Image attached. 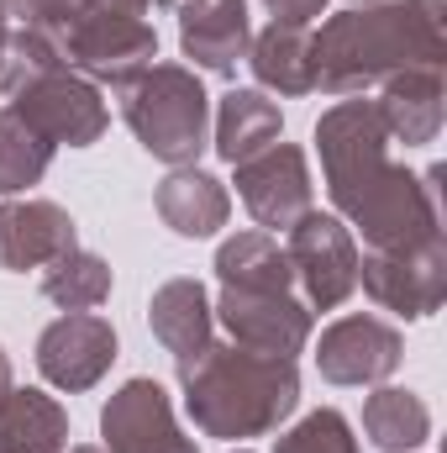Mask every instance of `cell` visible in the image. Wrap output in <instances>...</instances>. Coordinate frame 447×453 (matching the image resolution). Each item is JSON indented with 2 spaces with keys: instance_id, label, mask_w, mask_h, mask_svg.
Returning <instances> with one entry per match:
<instances>
[{
  "instance_id": "3957f363",
  "label": "cell",
  "mask_w": 447,
  "mask_h": 453,
  "mask_svg": "<svg viewBox=\"0 0 447 453\" xmlns=\"http://www.w3.org/2000/svg\"><path fill=\"white\" fill-rule=\"evenodd\" d=\"M179 385H185V411L195 433L222 438V443L279 433L300 406L295 358L253 353L237 342H211L206 358L179 374Z\"/></svg>"
},
{
  "instance_id": "9c48e42d",
  "label": "cell",
  "mask_w": 447,
  "mask_h": 453,
  "mask_svg": "<svg viewBox=\"0 0 447 453\" xmlns=\"http://www.w3.org/2000/svg\"><path fill=\"white\" fill-rule=\"evenodd\" d=\"M237 169V196L247 206V217L263 226V232H290L311 211V164L295 142H274L263 153H253L247 164H231Z\"/></svg>"
},
{
  "instance_id": "277c9868",
  "label": "cell",
  "mask_w": 447,
  "mask_h": 453,
  "mask_svg": "<svg viewBox=\"0 0 447 453\" xmlns=\"http://www.w3.org/2000/svg\"><path fill=\"white\" fill-rule=\"evenodd\" d=\"M121 116L148 158L190 169L211 148V96L185 64H153L121 90Z\"/></svg>"
},
{
  "instance_id": "d4e9b609",
  "label": "cell",
  "mask_w": 447,
  "mask_h": 453,
  "mask_svg": "<svg viewBox=\"0 0 447 453\" xmlns=\"http://www.w3.org/2000/svg\"><path fill=\"white\" fill-rule=\"evenodd\" d=\"M53 164V142L27 127L11 106H0V196H27L32 185H42Z\"/></svg>"
},
{
  "instance_id": "d6a6232c",
  "label": "cell",
  "mask_w": 447,
  "mask_h": 453,
  "mask_svg": "<svg viewBox=\"0 0 447 453\" xmlns=\"http://www.w3.org/2000/svg\"><path fill=\"white\" fill-rule=\"evenodd\" d=\"M69 453H101V449L95 443H80V449H69Z\"/></svg>"
},
{
  "instance_id": "4dcf8cb0",
  "label": "cell",
  "mask_w": 447,
  "mask_h": 453,
  "mask_svg": "<svg viewBox=\"0 0 447 453\" xmlns=\"http://www.w3.org/2000/svg\"><path fill=\"white\" fill-rule=\"evenodd\" d=\"M5 390H11V358H5V348H0V401H5Z\"/></svg>"
},
{
  "instance_id": "6da1fadb",
  "label": "cell",
  "mask_w": 447,
  "mask_h": 453,
  "mask_svg": "<svg viewBox=\"0 0 447 453\" xmlns=\"http://www.w3.org/2000/svg\"><path fill=\"white\" fill-rule=\"evenodd\" d=\"M390 148L395 142L374 101L347 96L316 121L327 196H332L337 217H347L363 232L368 253L421 248L443 237V169L411 174L405 164L390 158Z\"/></svg>"
},
{
  "instance_id": "8992f818",
  "label": "cell",
  "mask_w": 447,
  "mask_h": 453,
  "mask_svg": "<svg viewBox=\"0 0 447 453\" xmlns=\"http://www.w3.org/2000/svg\"><path fill=\"white\" fill-rule=\"evenodd\" d=\"M284 258H290L306 311H337L358 290V242L342 226V217L306 211L284 232Z\"/></svg>"
},
{
  "instance_id": "e575fe53",
  "label": "cell",
  "mask_w": 447,
  "mask_h": 453,
  "mask_svg": "<svg viewBox=\"0 0 447 453\" xmlns=\"http://www.w3.org/2000/svg\"><path fill=\"white\" fill-rule=\"evenodd\" d=\"M347 5H379V0H347Z\"/></svg>"
},
{
  "instance_id": "d6986e66",
  "label": "cell",
  "mask_w": 447,
  "mask_h": 453,
  "mask_svg": "<svg viewBox=\"0 0 447 453\" xmlns=\"http://www.w3.org/2000/svg\"><path fill=\"white\" fill-rule=\"evenodd\" d=\"M153 206H158V222L179 237H216L231 217V196L216 174L206 169H174L158 190H153Z\"/></svg>"
},
{
  "instance_id": "2e32d148",
  "label": "cell",
  "mask_w": 447,
  "mask_h": 453,
  "mask_svg": "<svg viewBox=\"0 0 447 453\" xmlns=\"http://www.w3.org/2000/svg\"><path fill=\"white\" fill-rule=\"evenodd\" d=\"M148 327L163 342V353L174 358V369L185 374L190 364L206 358V348L216 342V311L201 280H169L153 290L148 301Z\"/></svg>"
},
{
  "instance_id": "cb8c5ba5",
  "label": "cell",
  "mask_w": 447,
  "mask_h": 453,
  "mask_svg": "<svg viewBox=\"0 0 447 453\" xmlns=\"http://www.w3.org/2000/svg\"><path fill=\"white\" fill-rule=\"evenodd\" d=\"M42 296L53 306H64V311H95V306L111 301V264L101 253H90V248H74L58 264H48Z\"/></svg>"
},
{
  "instance_id": "5b68a950",
  "label": "cell",
  "mask_w": 447,
  "mask_h": 453,
  "mask_svg": "<svg viewBox=\"0 0 447 453\" xmlns=\"http://www.w3.org/2000/svg\"><path fill=\"white\" fill-rule=\"evenodd\" d=\"M64 64L74 74H85L90 85H111L116 96L142 74L153 69L158 58V32L142 21V16H116V11H80L64 37Z\"/></svg>"
},
{
  "instance_id": "d590c367",
  "label": "cell",
  "mask_w": 447,
  "mask_h": 453,
  "mask_svg": "<svg viewBox=\"0 0 447 453\" xmlns=\"http://www.w3.org/2000/svg\"><path fill=\"white\" fill-rule=\"evenodd\" d=\"M231 453H253V449H231Z\"/></svg>"
},
{
  "instance_id": "8fae6325",
  "label": "cell",
  "mask_w": 447,
  "mask_h": 453,
  "mask_svg": "<svg viewBox=\"0 0 447 453\" xmlns=\"http://www.w3.org/2000/svg\"><path fill=\"white\" fill-rule=\"evenodd\" d=\"M101 453H201L195 438H185L179 417H174V401L158 380L137 374L116 390L101 411Z\"/></svg>"
},
{
  "instance_id": "f1b7e54d",
  "label": "cell",
  "mask_w": 447,
  "mask_h": 453,
  "mask_svg": "<svg viewBox=\"0 0 447 453\" xmlns=\"http://www.w3.org/2000/svg\"><path fill=\"white\" fill-rule=\"evenodd\" d=\"M263 5H269L274 21H295V27H311L327 11V0H263Z\"/></svg>"
},
{
  "instance_id": "7c38bea8",
  "label": "cell",
  "mask_w": 447,
  "mask_h": 453,
  "mask_svg": "<svg viewBox=\"0 0 447 453\" xmlns=\"http://www.w3.org/2000/svg\"><path fill=\"white\" fill-rule=\"evenodd\" d=\"M405 358V338L384 317H342L316 342V374L327 385H384Z\"/></svg>"
},
{
  "instance_id": "52a82bcc",
  "label": "cell",
  "mask_w": 447,
  "mask_h": 453,
  "mask_svg": "<svg viewBox=\"0 0 447 453\" xmlns=\"http://www.w3.org/2000/svg\"><path fill=\"white\" fill-rule=\"evenodd\" d=\"M358 285L379 311H395L405 322H421L443 311L447 301V237H432L421 248H390L358 258Z\"/></svg>"
},
{
  "instance_id": "836d02e7",
  "label": "cell",
  "mask_w": 447,
  "mask_h": 453,
  "mask_svg": "<svg viewBox=\"0 0 447 453\" xmlns=\"http://www.w3.org/2000/svg\"><path fill=\"white\" fill-rule=\"evenodd\" d=\"M153 5H174V0H148V11H153Z\"/></svg>"
},
{
  "instance_id": "7402d4cb",
  "label": "cell",
  "mask_w": 447,
  "mask_h": 453,
  "mask_svg": "<svg viewBox=\"0 0 447 453\" xmlns=\"http://www.w3.org/2000/svg\"><path fill=\"white\" fill-rule=\"evenodd\" d=\"M0 453H69V411L42 390H5Z\"/></svg>"
},
{
  "instance_id": "1f68e13d",
  "label": "cell",
  "mask_w": 447,
  "mask_h": 453,
  "mask_svg": "<svg viewBox=\"0 0 447 453\" xmlns=\"http://www.w3.org/2000/svg\"><path fill=\"white\" fill-rule=\"evenodd\" d=\"M5 37H11V16H5V5H0V53H5Z\"/></svg>"
},
{
  "instance_id": "5bb4252c",
  "label": "cell",
  "mask_w": 447,
  "mask_h": 453,
  "mask_svg": "<svg viewBox=\"0 0 447 453\" xmlns=\"http://www.w3.org/2000/svg\"><path fill=\"white\" fill-rule=\"evenodd\" d=\"M80 248V226L58 201H0V269L27 274V269H48L64 253Z\"/></svg>"
},
{
  "instance_id": "83f0119b",
  "label": "cell",
  "mask_w": 447,
  "mask_h": 453,
  "mask_svg": "<svg viewBox=\"0 0 447 453\" xmlns=\"http://www.w3.org/2000/svg\"><path fill=\"white\" fill-rule=\"evenodd\" d=\"M5 16H16V27H32V32H48V37H64V27L80 16V0H0Z\"/></svg>"
},
{
  "instance_id": "4fadbf2b",
  "label": "cell",
  "mask_w": 447,
  "mask_h": 453,
  "mask_svg": "<svg viewBox=\"0 0 447 453\" xmlns=\"http://www.w3.org/2000/svg\"><path fill=\"white\" fill-rule=\"evenodd\" d=\"M216 322L226 327V338L253 353H274V358H295L311 342V311L306 301L290 296H258V290H222L216 296Z\"/></svg>"
},
{
  "instance_id": "4316f807",
  "label": "cell",
  "mask_w": 447,
  "mask_h": 453,
  "mask_svg": "<svg viewBox=\"0 0 447 453\" xmlns=\"http://www.w3.org/2000/svg\"><path fill=\"white\" fill-rule=\"evenodd\" d=\"M274 453H358V438H352V422L342 411L322 406V411L300 417L290 433H279Z\"/></svg>"
},
{
  "instance_id": "603a6c76",
  "label": "cell",
  "mask_w": 447,
  "mask_h": 453,
  "mask_svg": "<svg viewBox=\"0 0 447 453\" xmlns=\"http://www.w3.org/2000/svg\"><path fill=\"white\" fill-rule=\"evenodd\" d=\"M363 438L379 453H416L432 438V411L416 390L374 385V395L363 401Z\"/></svg>"
},
{
  "instance_id": "9a60e30c",
  "label": "cell",
  "mask_w": 447,
  "mask_h": 453,
  "mask_svg": "<svg viewBox=\"0 0 447 453\" xmlns=\"http://www.w3.org/2000/svg\"><path fill=\"white\" fill-rule=\"evenodd\" d=\"M247 42H253L247 0H179V48L195 69L216 80H237Z\"/></svg>"
},
{
  "instance_id": "e0dca14e",
  "label": "cell",
  "mask_w": 447,
  "mask_h": 453,
  "mask_svg": "<svg viewBox=\"0 0 447 453\" xmlns=\"http://www.w3.org/2000/svg\"><path fill=\"white\" fill-rule=\"evenodd\" d=\"M242 64L253 69L258 90H274V96H290V101L316 90V37H311V27L269 21L263 32H253Z\"/></svg>"
},
{
  "instance_id": "ac0fdd59",
  "label": "cell",
  "mask_w": 447,
  "mask_h": 453,
  "mask_svg": "<svg viewBox=\"0 0 447 453\" xmlns=\"http://www.w3.org/2000/svg\"><path fill=\"white\" fill-rule=\"evenodd\" d=\"M374 106H379L390 142H405V148L437 142V132H443V69H405V74L384 80Z\"/></svg>"
},
{
  "instance_id": "44dd1931",
  "label": "cell",
  "mask_w": 447,
  "mask_h": 453,
  "mask_svg": "<svg viewBox=\"0 0 447 453\" xmlns=\"http://www.w3.org/2000/svg\"><path fill=\"white\" fill-rule=\"evenodd\" d=\"M216 280L222 290H258V296H290L295 274L274 232H237L216 248Z\"/></svg>"
},
{
  "instance_id": "7a4b0ae2",
  "label": "cell",
  "mask_w": 447,
  "mask_h": 453,
  "mask_svg": "<svg viewBox=\"0 0 447 453\" xmlns=\"http://www.w3.org/2000/svg\"><path fill=\"white\" fill-rule=\"evenodd\" d=\"M443 11L447 0H379L347 5L322 21L316 37V90L368 96L405 69H443Z\"/></svg>"
},
{
  "instance_id": "f546056e",
  "label": "cell",
  "mask_w": 447,
  "mask_h": 453,
  "mask_svg": "<svg viewBox=\"0 0 447 453\" xmlns=\"http://www.w3.org/2000/svg\"><path fill=\"white\" fill-rule=\"evenodd\" d=\"M80 11H116V16H142L148 0H80Z\"/></svg>"
},
{
  "instance_id": "30bf717a",
  "label": "cell",
  "mask_w": 447,
  "mask_h": 453,
  "mask_svg": "<svg viewBox=\"0 0 447 453\" xmlns=\"http://www.w3.org/2000/svg\"><path fill=\"white\" fill-rule=\"evenodd\" d=\"M111 364H116V327L95 311H64L37 338V374L64 395L95 390L111 374Z\"/></svg>"
},
{
  "instance_id": "484cf974",
  "label": "cell",
  "mask_w": 447,
  "mask_h": 453,
  "mask_svg": "<svg viewBox=\"0 0 447 453\" xmlns=\"http://www.w3.org/2000/svg\"><path fill=\"white\" fill-rule=\"evenodd\" d=\"M53 69H64V48H58V37L32 32V27H11L5 53H0V96H16L21 85L42 80V74H53Z\"/></svg>"
},
{
  "instance_id": "ffe728a7",
  "label": "cell",
  "mask_w": 447,
  "mask_h": 453,
  "mask_svg": "<svg viewBox=\"0 0 447 453\" xmlns=\"http://www.w3.org/2000/svg\"><path fill=\"white\" fill-rule=\"evenodd\" d=\"M284 137V111L263 96V90H226L216 106V137L211 148L226 164H247L253 153L274 148Z\"/></svg>"
},
{
  "instance_id": "ba28073f",
  "label": "cell",
  "mask_w": 447,
  "mask_h": 453,
  "mask_svg": "<svg viewBox=\"0 0 447 453\" xmlns=\"http://www.w3.org/2000/svg\"><path fill=\"white\" fill-rule=\"evenodd\" d=\"M11 111L21 116L27 127H37L53 148H58V142H64V148H90V142H101L106 127H111V111H106V101H101V85H90V80L74 74L69 64L53 69V74H42V80H32V85H21V90L11 96Z\"/></svg>"
}]
</instances>
